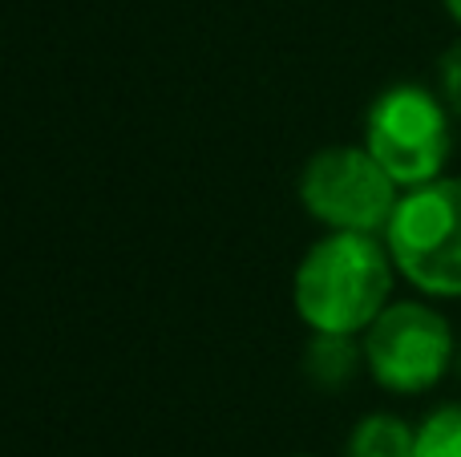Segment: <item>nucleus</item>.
I'll return each mask as SVG.
<instances>
[{"instance_id": "nucleus-1", "label": "nucleus", "mask_w": 461, "mask_h": 457, "mask_svg": "<svg viewBox=\"0 0 461 457\" xmlns=\"http://www.w3.org/2000/svg\"><path fill=\"white\" fill-rule=\"evenodd\" d=\"M393 280L397 264L384 247V235L328 231L303 251L292 300L312 332L365 336L368 324L393 304Z\"/></svg>"}, {"instance_id": "nucleus-2", "label": "nucleus", "mask_w": 461, "mask_h": 457, "mask_svg": "<svg viewBox=\"0 0 461 457\" xmlns=\"http://www.w3.org/2000/svg\"><path fill=\"white\" fill-rule=\"evenodd\" d=\"M397 275L429 300H461V178L409 186L384 227Z\"/></svg>"}, {"instance_id": "nucleus-3", "label": "nucleus", "mask_w": 461, "mask_h": 457, "mask_svg": "<svg viewBox=\"0 0 461 457\" xmlns=\"http://www.w3.org/2000/svg\"><path fill=\"white\" fill-rule=\"evenodd\" d=\"M365 146L401 191L433 183L446 175L454 154V113L441 94L401 81L373 97L365 113Z\"/></svg>"}, {"instance_id": "nucleus-4", "label": "nucleus", "mask_w": 461, "mask_h": 457, "mask_svg": "<svg viewBox=\"0 0 461 457\" xmlns=\"http://www.w3.org/2000/svg\"><path fill=\"white\" fill-rule=\"evenodd\" d=\"M365 369L397 397L429 393L457 369V336L425 300H393L365 328Z\"/></svg>"}, {"instance_id": "nucleus-5", "label": "nucleus", "mask_w": 461, "mask_h": 457, "mask_svg": "<svg viewBox=\"0 0 461 457\" xmlns=\"http://www.w3.org/2000/svg\"><path fill=\"white\" fill-rule=\"evenodd\" d=\"M300 202L328 231L384 235L401 202V186L368 154V146H328L303 166Z\"/></svg>"}, {"instance_id": "nucleus-6", "label": "nucleus", "mask_w": 461, "mask_h": 457, "mask_svg": "<svg viewBox=\"0 0 461 457\" xmlns=\"http://www.w3.org/2000/svg\"><path fill=\"white\" fill-rule=\"evenodd\" d=\"M365 369V345L348 332H312L303 348V372L320 389H340Z\"/></svg>"}, {"instance_id": "nucleus-7", "label": "nucleus", "mask_w": 461, "mask_h": 457, "mask_svg": "<svg viewBox=\"0 0 461 457\" xmlns=\"http://www.w3.org/2000/svg\"><path fill=\"white\" fill-rule=\"evenodd\" d=\"M348 457H417V426L397 413H368L352 426Z\"/></svg>"}, {"instance_id": "nucleus-8", "label": "nucleus", "mask_w": 461, "mask_h": 457, "mask_svg": "<svg viewBox=\"0 0 461 457\" xmlns=\"http://www.w3.org/2000/svg\"><path fill=\"white\" fill-rule=\"evenodd\" d=\"M417 457H461V401L438 405L417 426Z\"/></svg>"}, {"instance_id": "nucleus-9", "label": "nucleus", "mask_w": 461, "mask_h": 457, "mask_svg": "<svg viewBox=\"0 0 461 457\" xmlns=\"http://www.w3.org/2000/svg\"><path fill=\"white\" fill-rule=\"evenodd\" d=\"M438 94L446 102V110L461 118V37L438 57Z\"/></svg>"}, {"instance_id": "nucleus-10", "label": "nucleus", "mask_w": 461, "mask_h": 457, "mask_svg": "<svg viewBox=\"0 0 461 457\" xmlns=\"http://www.w3.org/2000/svg\"><path fill=\"white\" fill-rule=\"evenodd\" d=\"M441 4H446V13L454 16V21L461 24V0H441Z\"/></svg>"}, {"instance_id": "nucleus-11", "label": "nucleus", "mask_w": 461, "mask_h": 457, "mask_svg": "<svg viewBox=\"0 0 461 457\" xmlns=\"http://www.w3.org/2000/svg\"><path fill=\"white\" fill-rule=\"evenodd\" d=\"M457 377H461V340H457Z\"/></svg>"}, {"instance_id": "nucleus-12", "label": "nucleus", "mask_w": 461, "mask_h": 457, "mask_svg": "<svg viewBox=\"0 0 461 457\" xmlns=\"http://www.w3.org/2000/svg\"><path fill=\"white\" fill-rule=\"evenodd\" d=\"M300 457H308V453H300Z\"/></svg>"}]
</instances>
